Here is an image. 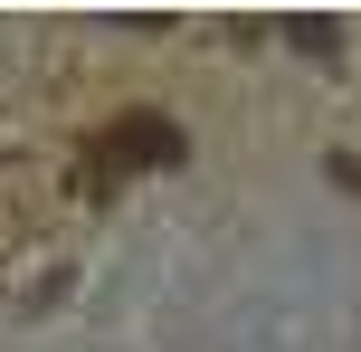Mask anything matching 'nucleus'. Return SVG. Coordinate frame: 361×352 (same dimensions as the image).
Listing matches in <instances>:
<instances>
[{"label":"nucleus","instance_id":"nucleus-1","mask_svg":"<svg viewBox=\"0 0 361 352\" xmlns=\"http://www.w3.org/2000/svg\"><path fill=\"white\" fill-rule=\"evenodd\" d=\"M105 162L133 171V162H180V124H162V114H133V124L105 133Z\"/></svg>","mask_w":361,"mask_h":352}]
</instances>
